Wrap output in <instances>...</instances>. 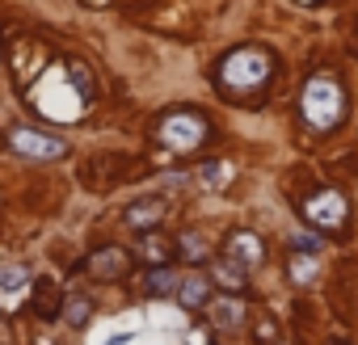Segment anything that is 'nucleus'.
Returning <instances> with one entry per match:
<instances>
[{"label":"nucleus","mask_w":358,"mask_h":345,"mask_svg":"<svg viewBox=\"0 0 358 345\" xmlns=\"http://www.w3.org/2000/svg\"><path fill=\"white\" fill-rule=\"evenodd\" d=\"M93 5H101V0H93Z\"/></svg>","instance_id":"25"},{"label":"nucleus","mask_w":358,"mask_h":345,"mask_svg":"<svg viewBox=\"0 0 358 345\" xmlns=\"http://www.w3.org/2000/svg\"><path fill=\"white\" fill-rule=\"evenodd\" d=\"M211 324H215L220 332L245 328V303H241V299H215V303H211Z\"/></svg>","instance_id":"10"},{"label":"nucleus","mask_w":358,"mask_h":345,"mask_svg":"<svg viewBox=\"0 0 358 345\" xmlns=\"http://www.w3.org/2000/svg\"><path fill=\"white\" fill-rule=\"evenodd\" d=\"M177 299H182V307H203V303H211V282L207 278H182V282H177Z\"/></svg>","instance_id":"12"},{"label":"nucleus","mask_w":358,"mask_h":345,"mask_svg":"<svg viewBox=\"0 0 358 345\" xmlns=\"http://www.w3.org/2000/svg\"><path fill=\"white\" fill-rule=\"evenodd\" d=\"M299 114H303V122H308L312 131L337 126L341 114H345V93H341V85H337L333 76H312V80L303 85V93H299Z\"/></svg>","instance_id":"3"},{"label":"nucleus","mask_w":358,"mask_h":345,"mask_svg":"<svg viewBox=\"0 0 358 345\" xmlns=\"http://www.w3.org/2000/svg\"><path fill=\"white\" fill-rule=\"evenodd\" d=\"M127 270H131V257H127L118 244H106V249H97V253L89 257V274L101 278V282H114V278H122Z\"/></svg>","instance_id":"7"},{"label":"nucleus","mask_w":358,"mask_h":345,"mask_svg":"<svg viewBox=\"0 0 358 345\" xmlns=\"http://www.w3.org/2000/svg\"><path fill=\"white\" fill-rule=\"evenodd\" d=\"M5 147H9V152H17V156H26V160H59L68 143H64V139H55V135L30 131V126H13V131L5 135Z\"/></svg>","instance_id":"5"},{"label":"nucleus","mask_w":358,"mask_h":345,"mask_svg":"<svg viewBox=\"0 0 358 345\" xmlns=\"http://www.w3.org/2000/svg\"><path fill=\"white\" fill-rule=\"evenodd\" d=\"M143 291H148L152 299H160V295H173V291H177V278H173L164 265H156V270H148V278H143Z\"/></svg>","instance_id":"18"},{"label":"nucleus","mask_w":358,"mask_h":345,"mask_svg":"<svg viewBox=\"0 0 358 345\" xmlns=\"http://www.w3.org/2000/svg\"><path fill=\"white\" fill-rule=\"evenodd\" d=\"M22 89H26V101L34 105V114L51 118V122H80L97 97L89 68L80 59H59V55H47L38 64V72L22 80Z\"/></svg>","instance_id":"1"},{"label":"nucleus","mask_w":358,"mask_h":345,"mask_svg":"<svg viewBox=\"0 0 358 345\" xmlns=\"http://www.w3.org/2000/svg\"><path fill=\"white\" fill-rule=\"evenodd\" d=\"M303 219L320 232H341L345 228V198L337 190H316L303 198Z\"/></svg>","instance_id":"6"},{"label":"nucleus","mask_w":358,"mask_h":345,"mask_svg":"<svg viewBox=\"0 0 358 345\" xmlns=\"http://www.w3.org/2000/svg\"><path fill=\"white\" fill-rule=\"evenodd\" d=\"M232 177H236V168H232L228 160H211V164L199 168V186H203V190H224Z\"/></svg>","instance_id":"13"},{"label":"nucleus","mask_w":358,"mask_h":345,"mask_svg":"<svg viewBox=\"0 0 358 345\" xmlns=\"http://www.w3.org/2000/svg\"><path fill=\"white\" fill-rule=\"evenodd\" d=\"M257 341H262V345H274V341H278V324H274L270 316L257 320Z\"/></svg>","instance_id":"20"},{"label":"nucleus","mask_w":358,"mask_h":345,"mask_svg":"<svg viewBox=\"0 0 358 345\" xmlns=\"http://www.w3.org/2000/svg\"><path fill=\"white\" fill-rule=\"evenodd\" d=\"M316 274H320L316 253H295V257H291V282L308 286V282H316Z\"/></svg>","instance_id":"17"},{"label":"nucleus","mask_w":358,"mask_h":345,"mask_svg":"<svg viewBox=\"0 0 358 345\" xmlns=\"http://www.w3.org/2000/svg\"><path fill=\"white\" fill-rule=\"evenodd\" d=\"M182 257H186V261H203V257H207V240H203L199 232H186V236H182Z\"/></svg>","instance_id":"19"},{"label":"nucleus","mask_w":358,"mask_h":345,"mask_svg":"<svg viewBox=\"0 0 358 345\" xmlns=\"http://www.w3.org/2000/svg\"><path fill=\"white\" fill-rule=\"evenodd\" d=\"M190 345H211V341H207L203 332H194V337H190Z\"/></svg>","instance_id":"22"},{"label":"nucleus","mask_w":358,"mask_h":345,"mask_svg":"<svg viewBox=\"0 0 358 345\" xmlns=\"http://www.w3.org/2000/svg\"><path fill=\"white\" fill-rule=\"evenodd\" d=\"M228 257L236 261V265H257L262 261V240L253 236V232H232V240H228Z\"/></svg>","instance_id":"11"},{"label":"nucleus","mask_w":358,"mask_h":345,"mask_svg":"<svg viewBox=\"0 0 358 345\" xmlns=\"http://www.w3.org/2000/svg\"><path fill=\"white\" fill-rule=\"evenodd\" d=\"M30 286V270L17 265V261H5L0 265V299H5V307H13Z\"/></svg>","instance_id":"9"},{"label":"nucleus","mask_w":358,"mask_h":345,"mask_svg":"<svg viewBox=\"0 0 358 345\" xmlns=\"http://www.w3.org/2000/svg\"><path fill=\"white\" fill-rule=\"evenodd\" d=\"M291 244H295V253H316V249H320V244H316L312 236H295Z\"/></svg>","instance_id":"21"},{"label":"nucleus","mask_w":358,"mask_h":345,"mask_svg":"<svg viewBox=\"0 0 358 345\" xmlns=\"http://www.w3.org/2000/svg\"><path fill=\"white\" fill-rule=\"evenodd\" d=\"M211 282H220L224 291H241L245 286V265H236L232 257L228 261H215L211 265Z\"/></svg>","instance_id":"15"},{"label":"nucleus","mask_w":358,"mask_h":345,"mask_svg":"<svg viewBox=\"0 0 358 345\" xmlns=\"http://www.w3.org/2000/svg\"><path fill=\"white\" fill-rule=\"evenodd\" d=\"M59 316H64L72 328H85V324H89V316H93V299H85V295H72V299L59 307Z\"/></svg>","instance_id":"16"},{"label":"nucleus","mask_w":358,"mask_h":345,"mask_svg":"<svg viewBox=\"0 0 358 345\" xmlns=\"http://www.w3.org/2000/svg\"><path fill=\"white\" fill-rule=\"evenodd\" d=\"M156 139H160L173 156H186V152L203 147L207 122H203L194 110H173V114H164V118L156 122Z\"/></svg>","instance_id":"4"},{"label":"nucleus","mask_w":358,"mask_h":345,"mask_svg":"<svg viewBox=\"0 0 358 345\" xmlns=\"http://www.w3.org/2000/svg\"><path fill=\"white\" fill-rule=\"evenodd\" d=\"M164 215H169L164 198H139V203L127 207V228H135V232H152Z\"/></svg>","instance_id":"8"},{"label":"nucleus","mask_w":358,"mask_h":345,"mask_svg":"<svg viewBox=\"0 0 358 345\" xmlns=\"http://www.w3.org/2000/svg\"><path fill=\"white\" fill-rule=\"evenodd\" d=\"M270 72H274V64L262 47H241L220 64V89L228 97H249L270 85Z\"/></svg>","instance_id":"2"},{"label":"nucleus","mask_w":358,"mask_h":345,"mask_svg":"<svg viewBox=\"0 0 358 345\" xmlns=\"http://www.w3.org/2000/svg\"><path fill=\"white\" fill-rule=\"evenodd\" d=\"M127 341H131V337L122 332V337H114V341H106V345H127Z\"/></svg>","instance_id":"23"},{"label":"nucleus","mask_w":358,"mask_h":345,"mask_svg":"<svg viewBox=\"0 0 358 345\" xmlns=\"http://www.w3.org/2000/svg\"><path fill=\"white\" fill-rule=\"evenodd\" d=\"M299 5H320V0H299Z\"/></svg>","instance_id":"24"},{"label":"nucleus","mask_w":358,"mask_h":345,"mask_svg":"<svg viewBox=\"0 0 358 345\" xmlns=\"http://www.w3.org/2000/svg\"><path fill=\"white\" fill-rule=\"evenodd\" d=\"M169 249H173V244H169V236L148 232V236L139 240V261H148L152 270H156V265H169Z\"/></svg>","instance_id":"14"}]
</instances>
